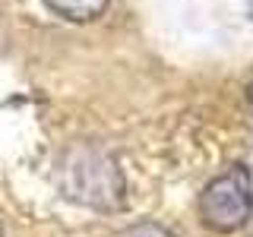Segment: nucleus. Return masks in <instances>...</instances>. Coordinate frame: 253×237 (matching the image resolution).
<instances>
[{
  "instance_id": "obj_1",
  "label": "nucleus",
  "mask_w": 253,
  "mask_h": 237,
  "mask_svg": "<svg viewBox=\"0 0 253 237\" xmlns=\"http://www.w3.org/2000/svg\"><path fill=\"white\" fill-rule=\"evenodd\" d=\"M60 190L67 199H73L95 212H117L124 205V174L117 161L105 149L79 142L67 149L60 158Z\"/></svg>"
},
{
  "instance_id": "obj_2",
  "label": "nucleus",
  "mask_w": 253,
  "mask_h": 237,
  "mask_svg": "<svg viewBox=\"0 0 253 237\" xmlns=\"http://www.w3.org/2000/svg\"><path fill=\"white\" fill-rule=\"evenodd\" d=\"M253 215V180L244 164H231L200 193V218L206 228L231 234Z\"/></svg>"
},
{
  "instance_id": "obj_3",
  "label": "nucleus",
  "mask_w": 253,
  "mask_h": 237,
  "mask_svg": "<svg viewBox=\"0 0 253 237\" xmlns=\"http://www.w3.org/2000/svg\"><path fill=\"white\" fill-rule=\"evenodd\" d=\"M47 10L63 16L70 22H89V19H98L105 13L108 0H44Z\"/></svg>"
},
{
  "instance_id": "obj_4",
  "label": "nucleus",
  "mask_w": 253,
  "mask_h": 237,
  "mask_svg": "<svg viewBox=\"0 0 253 237\" xmlns=\"http://www.w3.org/2000/svg\"><path fill=\"white\" fill-rule=\"evenodd\" d=\"M117 237H174L168 228H162V225H155V221H139V225H130V228H124Z\"/></svg>"
},
{
  "instance_id": "obj_5",
  "label": "nucleus",
  "mask_w": 253,
  "mask_h": 237,
  "mask_svg": "<svg viewBox=\"0 0 253 237\" xmlns=\"http://www.w3.org/2000/svg\"><path fill=\"white\" fill-rule=\"evenodd\" d=\"M247 98H250V105H253V82H250V89H247Z\"/></svg>"
}]
</instances>
